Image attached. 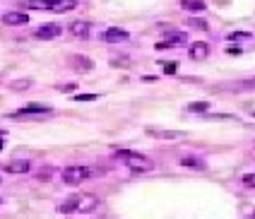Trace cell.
Listing matches in <instances>:
<instances>
[{
  "mask_svg": "<svg viewBox=\"0 0 255 219\" xmlns=\"http://www.w3.org/2000/svg\"><path fill=\"white\" fill-rule=\"evenodd\" d=\"M116 159L121 161V164H126L132 174H147V171L154 169V161L149 159V157H144L140 152H130V149L116 152Z\"/></svg>",
  "mask_w": 255,
  "mask_h": 219,
  "instance_id": "6da1fadb",
  "label": "cell"
},
{
  "mask_svg": "<svg viewBox=\"0 0 255 219\" xmlns=\"http://www.w3.org/2000/svg\"><path fill=\"white\" fill-rule=\"evenodd\" d=\"M27 113H31V116H34V113H41V116H46V113H51V109H48V106H39V104H29V106H24L22 111H17L14 116L19 118V116H27Z\"/></svg>",
  "mask_w": 255,
  "mask_h": 219,
  "instance_id": "7c38bea8",
  "label": "cell"
},
{
  "mask_svg": "<svg viewBox=\"0 0 255 219\" xmlns=\"http://www.w3.org/2000/svg\"><path fill=\"white\" fill-rule=\"evenodd\" d=\"M75 99H77V102H94V99H99V97H97V94H77Z\"/></svg>",
  "mask_w": 255,
  "mask_h": 219,
  "instance_id": "cb8c5ba5",
  "label": "cell"
},
{
  "mask_svg": "<svg viewBox=\"0 0 255 219\" xmlns=\"http://www.w3.org/2000/svg\"><path fill=\"white\" fill-rule=\"evenodd\" d=\"M22 5H24V7H31V10H46V12L53 10V0H24Z\"/></svg>",
  "mask_w": 255,
  "mask_h": 219,
  "instance_id": "9a60e30c",
  "label": "cell"
},
{
  "mask_svg": "<svg viewBox=\"0 0 255 219\" xmlns=\"http://www.w3.org/2000/svg\"><path fill=\"white\" fill-rule=\"evenodd\" d=\"M190 24H193V27H200V29H207V24H205L202 19H190Z\"/></svg>",
  "mask_w": 255,
  "mask_h": 219,
  "instance_id": "d4e9b609",
  "label": "cell"
},
{
  "mask_svg": "<svg viewBox=\"0 0 255 219\" xmlns=\"http://www.w3.org/2000/svg\"><path fill=\"white\" fill-rule=\"evenodd\" d=\"M181 7L188 12H205L207 10V2L205 0H181Z\"/></svg>",
  "mask_w": 255,
  "mask_h": 219,
  "instance_id": "4fadbf2b",
  "label": "cell"
},
{
  "mask_svg": "<svg viewBox=\"0 0 255 219\" xmlns=\"http://www.w3.org/2000/svg\"><path fill=\"white\" fill-rule=\"evenodd\" d=\"M144 135H149V137H156V140H181V137H185L183 130L156 128V125H147V128H144Z\"/></svg>",
  "mask_w": 255,
  "mask_h": 219,
  "instance_id": "3957f363",
  "label": "cell"
},
{
  "mask_svg": "<svg viewBox=\"0 0 255 219\" xmlns=\"http://www.w3.org/2000/svg\"><path fill=\"white\" fill-rule=\"evenodd\" d=\"M188 109H190V111H207V109H210V104L207 102H195V104H190Z\"/></svg>",
  "mask_w": 255,
  "mask_h": 219,
  "instance_id": "603a6c76",
  "label": "cell"
},
{
  "mask_svg": "<svg viewBox=\"0 0 255 219\" xmlns=\"http://www.w3.org/2000/svg\"><path fill=\"white\" fill-rule=\"evenodd\" d=\"M101 39L106 41V44H123L130 39V34L126 29H121V27H109V29L101 34Z\"/></svg>",
  "mask_w": 255,
  "mask_h": 219,
  "instance_id": "277c9868",
  "label": "cell"
},
{
  "mask_svg": "<svg viewBox=\"0 0 255 219\" xmlns=\"http://www.w3.org/2000/svg\"><path fill=\"white\" fill-rule=\"evenodd\" d=\"M92 176H94L92 166H68V169H63V181L68 186H80L82 181L92 178Z\"/></svg>",
  "mask_w": 255,
  "mask_h": 219,
  "instance_id": "7a4b0ae2",
  "label": "cell"
},
{
  "mask_svg": "<svg viewBox=\"0 0 255 219\" xmlns=\"http://www.w3.org/2000/svg\"><path fill=\"white\" fill-rule=\"evenodd\" d=\"M70 63H72V68H75V70H80V73H89V70L94 68V63L87 58V56H72Z\"/></svg>",
  "mask_w": 255,
  "mask_h": 219,
  "instance_id": "30bf717a",
  "label": "cell"
},
{
  "mask_svg": "<svg viewBox=\"0 0 255 219\" xmlns=\"http://www.w3.org/2000/svg\"><path fill=\"white\" fill-rule=\"evenodd\" d=\"M241 183L248 186V188H255V174H243L241 176Z\"/></svg>",
  "mask_w": 255,
  "mask_h": 219,
  "instance_id": "7402d4cb",
  "label": "cell"
},
{
  "mask_svg": "<svg viewBox=\"0 0 255 219\" xmlns=\"http://www.w3.org/2000/svg\"><path fill=\"white\" fill-rule=\"evenodd\" d=\"M27 22H29V17L24 12H5L2 15V24H7V27H22Z\"/></svg>",
  "mask_w": 255,
  "mask_h": 219,
  "instance_id": "ba28073f",
  "label": "cell"
},
{
  "mask_svg": "<svg viewBox=\"0 0 255 219\" xmlns=\"http://www.w3.org/2000/svg\"><path fill=\"white\" fill-rule=\"evenodd\" d=\"M29 169H31V161L29 159H12L7 166H5V171H7V174H12V176L27 174Z\"/></svg>",
  "mask_w": 255,
  "mask_h": 219,
  "instance_id": "5b68a950",
  "label": "cell"
},
{
  "mask_svg": "<svg viewBox=\"0 0 255 219\" xmlns=\"http://www.w3.org/2000/svg\"><path fill=\"white\" fill-rule=\"evenodd\" d=\"M246 219H255V212H253V215H248V217H246Z\"/></svg>",
  "mask_w": 255,
  "mask_h": 219,
  "instance_id": "484cf974",
  "label": "cell"
},
{
  "mask_svg": "<svg viewBox=\"0 0 255 219\" xmlns=\"http://www.w3.org/2000/svg\"><path fill=\"white\" fill-rule=\"evenodd\" d=\"M188 41V36H185V31H171L166 34V39H164V44H156V48H166V46H181Z\"/></svg>",
  "mask_w": 255,
  "mask_h": 219,
  "instance_id": "9c48e42d",
  "label": "cell"
},
{
  "mask_svg": "<svg viewBox=\"0 0 255 219\" xmlns=\"http://www.w3.org/2000/svg\"><path fill=\"white\" fill-rule=\"evenodd\" d=\"M253 34L251 31H234V34H229V41H248Z\"/></svg>",
  "mask_w": 255,
  "mask_h": 219,
  "instance_id": "ffe728a7",
  "label": "cell"
},
{
  "mask_svg": "<svg viewBox=\"0 0 255 219\" xmlns=\"http://www.w3.org/2000/svg\"><path fill=\"white\" fill-rule=\"evenodd\" d=\"M234 89H255V77H248V80H241V82H236Z\"/></svg>",
  "mask_w": 255,
  "mask_h": 219,
  "instance_id": "44dd1931",
  "label": "cell"
},
{
  "mask_svg": "<svg viewBox=\"0 0 255 219\" xmlns=\"http://www.w3.org/2000/svg\"><path fill=\"white\" fill-rule=\"evenodd\" d=\"M77 7V0H53V10L51 12H68V10H75Z\"/></svg>",
  "mask_w": 255,
  "mask_h": 219,
  "instance_id": "e0dca14e",
  "label": "cell"
},
{
  "mask_svg": "<svg viewBox=\"0 0 255 219\" xmlns=\"http://www.w3.org/2000/svg\"><path fill=\"white\" fill-rule=\"evenodd\" d=\"M99 207V198L97 195H80V203H77V212H92V210H97Z\"/></svg>",
  "mask_w": 255,
  "mask_h": 219,
  "instance_id": "52a82bcc",
  "label": "cell"
},
{
  "mask_svg": "<svg viewBox=\"0 0 255 219\" xmlns=\"http://www.w3.org/2000/svg\"><path fill=\"white\" fill-rule=\"evenodd\" d=\"M178 164L181 166H190V169H205V161L200 159V157H181Z\"/></svg>",
  "mask_w": 255,
  "mask_h": 219,
  "instance_id": "ac0fdd59",
  "label": "cell"
},
{
  "mask_svg": "<svg viewBox=\"0 0 255 219\" xmlns=\"http://www.w3.org/2000/svg\"><path fill=\"white\" fill-rule=\"evenodd\" d=\"M70 34L72 36H87V34H89V22H87V19H75V22H70Z\"/></svg>",
  "mask_w": 255,
  "mask_h": 219,
  "instance_id": "5bb4252c",
  "label": "cell"
},
{
  "mask_svg": "<svg viewBox=\"0 0 255 219\" xmlns=\"http://www.w3.org/2000/svg\"><path fill=\"white\" fill-rule=\"evenodd\" d=\"M188 56L193 60H205L210 56V46L205 44V41H195V44H190V48H188Z\"/></svg>",
  "mask_w": 255,
  "mask_h": 219,
  "instance_id": "8992f818",
  "label": "cell"
},
{
  "mask_svg": "<svg viewBox=\"0 0 255 219\" xmlns=\"http://www.w3.org/2000/svg\"><path fill=\"white\" fill-rule=\"evenodd\" d=\"M60 34V27L58 24H43L36 29V39H56Z\"/></svg>",
  "mask_w": 255,
  "mask_h": 219,
  "instance_id": "8fae6325",
  "label": "cell"
},
{
  "mask_svg": "<svg viewBox=\"0 0 255 219\" xmlns=\"http://www.w3.org/2000/svg\"><path fill=\"white\" fill-rule=\"evenodd\" d=\"M29 87H31V80H27V77L10 82V89H17V92H24V89H29Z\"/></svg>",
  "mask_w": 255,
  "mask_h": 219,
  "instance_id": "d6986e66",
  "label": "cell"
},
{
  "mask_svg": "<svg viewBox=\"0 0 255 219\" xmlns=\"http://www.w3.org/2000/svg\"><path fill=\"white\" fill-rule=\"evenodd\" d=\"M2 147H5V142H2V137H0V149H2Z\"/></svg>",
  "mask_w": 255,
  "mask_h": 219,
  "instance_id": "4316f807",
  "label": "cell"
},
{
  "mask_svg": "<svg viewBox=\"0 0 255 219\" xmlns=\"http://www.w3.org/2000/svg\"><path fill=\"white\" fill-rule=\"evenodd\" d=\"M77 203H80V195H72V198H68L65 203L58 207V212L60 215H72V212H77Z\"/></svg>",
  "mask_w": 255,
  "mask_h": 219,
  "instance_id": "2e32d148",
  "label": "cell"
}]
</instances>
